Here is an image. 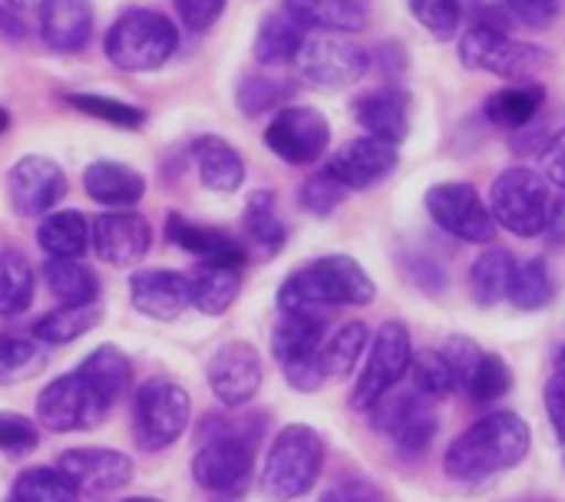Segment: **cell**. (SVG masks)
I'll use <instances>...</instances> for the list:
<instances>
[{
    "label": "cell",
    "mask_w": 565,
    "mask_h": 502,
    "mask_svg": "<svg viewBox=\"0 0 565 502\" xmlns=\"http://www.w3.org/2000/svg\"><path fill=\"white\" fill-rule=\"evenodd\" d=\"M530 424L513 410H497L480 417L467 434H460L447 447L444 470L454 480H483L520 467L530 453Z\"/></svg>",
    "instance_id": "cell-1"
},
{
    "label": "cell",
    "mask_w": 565,
    "mask_h": 502,
    "mask_svg": "<svg viewBox=\"0 0 565 502\" xmlns=\"http://www.w3.org/2000/svg\"><path fill=\"white\" fill-rule=\"evenodd\" d=\"M377 295L371 275L351 255H324L298 268L278 288L281 311H324V308H364Z\"/></svg>",
    "instance_id": "cell-2"
},
{
    "label": "cell",
    "mask_w": 565,
    "mask_h": 502,
    "mask_svg": "<svg viewBox=\"0 0 565 502\" xmlns=\"http://www.w3.org/2000/svg\"><path fill=\"white\" fill-rule=\"evenodd\" d=\"M179 46L175 23L149 7H129L106 33V56L122 73H152L169 63Z\"/></svg>",
    "instance_id": "cell-3"
},
{
    "label": "cell",
    "mask_w": 565,
    "mask_h": 502,
    "mask_svg": "<svg viewBox=\"0 0 565 502\" xmlns=\"http://www.w3.org/2000/svg\"><path fill=\"white\" fill-rule=\"evenodd\" d=\"M457 56L467 70L490 73L510 83H530L546 66H553V53L546 46L513 40L503 26H490V23L470 26L457 43Z\"/></svg>",
    "instance_id": "cell-4"
},
{
    "label": "cell",
    "mask_w": 565,
    "mask_h": 502,
    "mask_svg": "<svg viewBox=\"0 0 565 502\" xmlns=\"http://www.w3.org/2000/svg\"><path fill=\"white\" fill-rule=\"evenodd\" d=\"M324 467V440L315 427L291 424L285 427L265 460L262 470V490L278 502L301 500L315 490Z\"/></svg>",
    "instance_id": "cell-5"
},
{
    "label": "cell",
    "mask_w": 565,
    "mask_h": 502,
    "mask_svg": "<svg viewBox=\"0 0 565 502\" xmlns=\"http://www.w3.org/2000/svg\"><path fill=\"white\" fill-rule=\"evenodd\" d=\"M550 182L543 172L530 165L503 169L490 189V212L500 228L513 232L516 238H536L546 232L550 222Z\"/></svg>",
    "instance_id": "cell-6"
},
{
    "label": "cell",
    "mask_w": 565,
    "mask_h": 502,
    "mask_svg": "<svg viewBox=\"0 0 565 502\" xmlns=\"http://www.w3.org/2000/svg\"><path fill=\"white\" fill-rule=\"evenodd\" d=\"M192 417L189 394L172 381H146L132 397V437L146 453H159L172 447Z\"/></svg>",
    "instance_id": "cell-7"
},
{
    "label": "cell",
    "mask_w": 565,
    "mask_h": 502,
    "mask_svg": "<svg viewBox=\"0 0 565 502\" xmlns=\"http://www.w3.org/2000/svg\"><path fill=\"white\" fill-rule=\"evenodd\" d=\"M255 467V434L238 427H222L209 434L205 447L192 460V477L202 490L222 496H242L252 487Z\"/></svg>",
    "instance_id": "cell-8"
},
{
    "label": "cell",
    "mask_w": 565,
    "mask_h": 502,
    "mask_svg": "<svg viewBox=\"0 0 565 502\" xmlns=\"http://www.w3.org/2000/svg\"><path fill=\"white\" fill-rule=\"evenodd\" d=\"M424 205H427V215L434 218V225L460 242L490 245L497 238L500 225H497L490 205L483 202V195L477 192V185H470V182H437L427 189Z\"/></svg>",
    "instance_id": "cell-9"
},
{
    "label": "cell",
    "mask_w": 565,
    "mask_h": 502,
    "mask_svg": "<svg viewBox=\"0 0 565 502\" xmlns=\"http://www.w3.org/2000/svg\"><path fill=\"white\" fill-rule=\"evenodd\" d=\"M298 76L318 89H348L371 70V50L341 33H321L305 40L298 60Z\"/></svg>",
    "instance_id": "cell-10"
},
{
    "label": "cell",
    "mask_w": 565,
    "mask_h": 502,
    "mask_svg": "<svg viewBox=\"0 0 565 502\" xmlns=\"http://www.w3.org/2000/svg\"><path fill=\"white\" fill-rule=\"evenodd\" d=\"M411 364H414V344H411L407 324H401V321L381 324V331L371 341L364 371L354 384L351 404L358 410H371L384 394H391L401 384V377L411 371Z\"/></svg>",
    "instance_id": "cell-11"
},
{
    "label": "cell",
    "mask_w": 565,
    "mask_h": 502,
    "mask_svg": "<svg viewBox=\"0 0 565 502\" xmlns=\"http://www.w3.org/2000/svg\"><path fill=\"white\" fill-rule=\"evenodd\" d=\"M113 410L109 400H103L76 371L66 377L50 381L36 394V420L50 434H73V430H93L106 420Z\"/></svg>",
    "instance_id": "cell-12"
},
{
    "label": "cell",
    "mask_w": 565,
    "mask_h": 502,
    "mask_svg": "<svg viewBox=\"0 0 565 502\" xmlns=\"http://www.w3.org/2000/svg\"><path fill=\"white\" fill-rule=\"evenodd\" d=\"M265 146L288 165H311L331 146V122L315 106H285L271 116Z\"/></svg>",
    "instance_id": "cell-13"
},
{
    "label": "cell",
    "mask_w": 565,
    "mask_h": 502,
    "mask_svg": "<svg viewBox=\"0 0 565 502\" xmlns=\"http://www.w3.org/2000/svg\"><path fill=\"white\" fill-rule=\"evenodd\" d=\"M7 195H10V205L17 209V215L43 218L66 195V175L46 156H23L20 162H13V169L7 175Z\"/></svg>",
    "instance_id": "cell-14"
},
{
    "label": "cell",
    "mask_w": 565,
    "mask_h": 502,
    "mask_svg": "<svg viewBox=\"0 0 565 502\" xmlns=\"http://www.w3.org/2000/svg\"><path fill=\"white\" fill-rule=\"evenodd\" d=\"M262 377H265L262 357L245 341L222 344L209 361V387H212L215 400L228 410L245 407L262 391Z\"/></svg>",
    "instance_id": "cell-15"
},
{
    "label": "cell",
    "mask_w": 565,
    "mask_h": 502,
    "mask_svg": "<svg viewBox=\"0 0 565 502\" xmlns=\"http://www.w3.org/2000/svg\"><path fill=\"white\" fill-rule=\"evenodd\" d=\"M401 162V152L394 142H384V139H374V136H361V139H351L344 146H338L331 156H328V172L348 189V192H364V189H374L377 182H384Z\"/></svg>",
    "instance_id": "cell-16"
},
{
    "label": "cell",
    "mask_w": 565,
    "mask_h": 502,
    "mask_svg": "<svg viewBox=\"0 0 565 502\" xmlns=\"http://www.w3.org/2000/svg\"><path fill=\"white\" fill-rule=\"evenodd\" d=\"M89 245L93 252L113 265V268H132L149 255L152 245V228L142 215L129 209H113L99 218H93L89 228Z\"/></svg>",
    "instance_id": "cell-17"
},
{
    "label": "cell",
    "mask_w": 565,
    "mask_h": 502,
    "mask_svg": "<svg viewBox=\"0 0 565 502\" xmlns=\"http://www.w3.org/2000/svg\"><path fill=\"white\" fill-rule=\"evenodd\" d=\"M56 470L89 496H106L113 490L129 487L132 480V460L119 450H103V447H79L66 450L56 463Z\"/></svg>",
    "instance_id": "cell-18"
},
{
    "label": "cell",
    "mask_w": 565,
    "mask_h": 502,
    "mask_svg": "<svg viewBox=\"0 0 565 502\" xmlns=\"http://www.w3.org/2000/svg\"><path fill=\"white\" fill-rule=\"evenodd\" d=\"M129 305L152 321H175L192 305L189 275L169 268L136 271L129 278Z\"/></svg>",
    "instance_id": "cell-19"
},
{
    "label": "cell",
    "mask_w": 565,
    "mask_h": 502,
    "mask_svg": "<svg viewBox=\"0 0 565 502\" xmlns=\"http://www.w3.org/2000/svg\"><path fill=\"white\" fill-rule=\"evenodd\" d=\"M351 109H354L358 126L374 139L401 146L411 132V96L401 86L371 89V93L358 96Z\"/></svg>",
    "instance_id": "cell-20"
},
{
    "label": "cell",
    "mask_w": 565,
    "mask_h": 502,
    "mask_svg": "<svg viewBox=\"0 0 565 502\" xmlns=\"http://www.w3.org/2000/svg\"><path fill=\"white\" fill-rule=\"evenodd\" d=\"M40 36L56 53H79L93 36L89 0H46L40 7Z\"/></svg>",
    "instance_id": "cell-21"
},
{
    "label": "cell",
    "mask_w": 565,
    "mask_h": 502,
    "mask_svg": "<svg viewBox=\"0 0 565 502\" xmlns=\"http://www.w3.org/2000/svg\"><path fill=\"white\" fill-rule=\"evenodd\" d=\"M281 10L301 30H315V33L354 36L367 26V7L361 0H285Z\"/></svg>",
    "instance_id": "cell-22"
},
{
    "label": "cell",
    "mask_w": 565,
    "mask_h": 502,
    "mask_svg": "<svg viewBox=\"0 0 565 502\" xmlns=\"http://www.w3.org/2000/svg\"><path fill=\"white\" fill-rule=\"evenodd\" d=\"M328 341V321L318 311H281V321L271 331V354L275 361L295 364L305 357H318Z\"/></svg>",
    "instance_id": "cell-23"
},
{
    "label": "cell",
    "mask_w": 565,
    "mask_h": 502,
    "mask_svg": "<svg viewBox=\"0 0 565 502\" xmlns=\"http://www.w3.org/2000/svg\"><path fill=\"white\" fill-rule=\"evenodd\" d=\"M166 238L195 255L199 261H215V265H235L242 268L248 252L222 228H209V225H195V222H185L182 215H169V225H166Z\"/></svg>",
    "instance_id": "cell-24"
},
{
    "label": "cell",
    "mask_w": 565,
    "mask_h": 502,
    "mask_svg": "<svg viewBox=\"0 0 565 502\" xmlns=\"http://www.w3.org/2000/svg\"><path fill=\"white\" fill-rule=\"evenodd\" d=\"M83 189L106 209H132L146 195V179L126 162H93L83 172Z\"/></svg>",
    "instance_id": "cell-25"
},
{
    "label": "cell",
    "mask_w": 565,
    "mask_h": 502,
    "mask_svg": "<svg viewBox=\"0 0 565 502\" xmlns=\"http://www.w3.org/2000/svg\"><path fill=\"white\" fill-rule=\"evenodd\" d=\"M192 159L199 169V179L222 195H232L242 189L245 182V159L238 156V149L218 136H202L192 142Z\"/></svg>",
    "instance_id": "cell-26"
},
{
    "label": "cell",
    "mask_w": 565,
    "mask_h": 502,
    "mask_svg": "<svg viewBox=\"0 0 565 502\" xmlns=\"http://www.w3.org/2000/svg\"><path fill=\"white\" fill-rule=\"evenodd\" d=\"M189 291H192V308H199L209 318H218L235 305V298L242 291V268L202 261L189 275Z\"/></svg>",
    "instance_id": "cell-27"
},
{
    "label": "cell",
    "mask_w": 565,
    "mask_h": 502,
    "mask_svg": "<svg viewBox=\"0 0 565 502\" xmlns=\"http://www.w3.org/2000/svg\"><path fill=\"white\" fill-rule=\"evenodd\" d=\"M546 103V86L543 83H513V86H503L497 93L487 96L483 103V116L487 122L500 126V129H526L536 113L543 109Z\"/></svg>",
    "instance_id": "cell-28"
},
{
    "label": "cell",
    "mask_w": 565,
    "mask_h": 502,
    "mask_svg": "<svg viewBox=\"0 0 565 502\" xmlns=\"http://www.w3.org/2000/svg\"><path fill=\"white\" fill-rule=\"evenodd\" d=\"M89 228L93 222H86L83 212H50L36 228V245L46 252V258H83L89 248Z\"/></svg>",
    "instance_id": "cell-29"
},
{
    "label": "cell",
    "mask_w": 565,
    "mask_h": 502,
    "mask_svg": "<svg viewBox=\"0 0 565 502\" xmlns=\"http://www.w3.org/2000/svg\"><path fill=\"white\" fill-rule=\"evenodd\" d=\"M305 30L281 10V13H268L255 33V60L262 66H288L298 60L301 46H305Z\"/></svg>",
    "instance_id": "cell-30"
},
{
    "label": "cell",
    "mask_w": 565,
    "mask_h": 502,
    "mask_svg": "<svg viewBox=\"0 0 565 502\" xmlns=\"http://www.w3.org/2000/svg\"><path fill=\"white\" fill-rule=\"evenodd\" d=\"M76 374L109 404H116L126 391H129V381H132V364L129 357L116 348V344H103L96 348L79 367Z\"/></svg>",
    "instance_id": "cell-31"
},
{
    "label": "cell",
    "mask_w": 565,
    "mask_h": 502,
    "mask_svg": "<svg viewBox=\"0 0 565 502\" xmlns=\"http://www.w3.org/2000/svg\"><path fill=\"white\" fill-rule=\"evenodd\" d=\"M103 321V305L93 301V305H60L53 311H46L36 324H33V338L43 341V344H70L83 334H89L96 324Z\"/></svg>",
    "instance_id": "cell-32"
},
{
    "label": "cell",
    "mask_w": 565,
    "mask_h": 502,
    "mask_svg": "<svg viewBox=\"0 0 565 502\" xmlns=\"http://www.w3.org/2000/svg\"><path fill=\"white\" fill-rule=\"evenodd\" d=\"M46 288L60 305H93L99 301V281L93 268H86L79 258H46L43 265Z\"/></svg>",
    "instance_id": "cell-33"
},
{
    "label": "cell",
    "mask_w": 565,
    "mask_h": 502,
    "mask_svg": "<svg viewBox=\"0 0 565 502\" xmlns=\"http://www.w3.org/2000/svg\"><path fill=\"white\" fill-rule=\"evenodd\" d=\"M516 258L507 252V248H490L483 252L473 268H470V295L477 305L490 308L497 301H503L510 295V281H513V271H516Z\"/></svg>",
    "instance_id": "cell-34"
},
{
    "label": "cell",
    "mask_w": 565,
    "mask_h": 502,
    "mask_svg": "<svg viewBox=\"0 0 565 502\" xmlns=\"http://www.w3.org/2000/svg\"><path fill=\"white\" fill-rule=\"evenodd\" d=\"M371 348V328L364 321H351L341 331H334L321 348V367L328 381H341L354 371V364Z\"/></svg>",
    "instance_id": "cell-35"
},
{
    "label": "cell",
    "mask_w": 565,
    "mask_h": 502,
    "mask_svg": "<svg viewBox=\"0 0 565 502\" xmlns=\"http://www.w3.org/2000/svg\"><path fill=\"white\" fill-rule=\"evenodd\" d=\"M510 305L520 308V311H543L553 305L556 298V281H553V271L543 258H530V261H520L516 271H513V281H510Z\"/></svg>",
    "instance_id": "cell-36"
},
{
    "label": "cell",
    "mask_w": 565,
    "mask_h": 502,
    "mask_svg": "<svg viewBox=\"0 0 565 502\" xmlns=\"http://www.w3.org/2000/svg\"><path fill=\"white\" fill-rule=\"evenodd\" d=\"M245 235L262 255H278L285 248L288 228L278 218L275 195L271 192H255L245 205Z\"/></svg>",
    "instance_id": "cell-37"
},
{
    "label": "cell",
    "mask_w": 565,
    "mask_h": 502,
    "mask_svg": "<svg viewBox=\"0 0 565 502\" xmlns=\"http://www.w3.org/2000/svg\"><path fill=\"white\" fill-rule=\"evenodd\" d=\"M43 367H46L43 341L0 334V387L33 381Z\"/></svg>",
    "instance_id": "cell-38"
},
{
    "label": "cell",
    "mask_w": 565,
    "mask_h": 502,
    "mask_svg": "<svg viewBox=\"0 0 565 502\" xmlns=\"http://www.w3.org/2000/svg\"><path fill=\"white\" fill-rule=\"evenodd\" d=\"M33 301V268L20 252H0V318L26 311Z\"/></svg>",
    "instance_id": "cell-39"
},
{
    "label": "cell",
    "mask_w": 565,
    "mask_h": 502,
    "mask_svg": "<svg viewBox=\"0 0 565 502\" xmlns=\"http://www.w3.org/2000/svg\"><path fill=\"white\" fill-rule=\"evenodd\" d=\"M13 502H79V490L60 470H26L13 483Z\"/></svg>",
    "instance_id": "cell-40"
},
{
    "label": "cell",
    "mask_w": 565,
    "mask_h": 502,
    "mask_svg": "<svg viewBox=\"0 0 565 502\" xmlns=\"http://www.w3.org/2000/svg\"><path fill=\"white\" fill-rule=\"evenodd\" d=\"M427 404H430V400L420 397L414 387H411V391H391V394H384V397L371 407V410H374V427L394 440L417 414L427 410Z\"/></svg>",
    "instance_id": "cell-41"
},
{
    "label": "cell",
    "mask_w": 565,
    "mask_h": 502,
    "mask_svg": "<svg viewBox=\"0 0 565 502\" xmlns=\"http://www.w3.org/2000/svg\"><path fill=\"white\" fill-rule=\"evenodd\" d=\"M411 387L420 394V397H427V400H444V397H450L454 391H457V381H454V374H450V364L444 361V354L440 351H424V354H417L414 357V364H411Z\"/></svg>",
    "instance_id": "cell-42"
},
{
    "label": "cell",
    "mask_w": 565,
    "mask_h": 502,
    "mask_svg": "<svg viewBox=\"0 0 565 502\" xmlns=\"http://www.w3.org/2000/svg\"><path fill=\"white\" fill-rule=\"evenodd\" d=\"M73 109L93 116V119H103L109 126H119V129H139L146 122V109L139 106H129V103H119L113 96H103V93H76L66 99Z\"/></svg>",
    "instance_id": "cell-43"
},
{
    "label": "cell",
    "mask_w": 565,
    "mask_h": 502,
    "mask_svg": "<svg viewBox=\"0 0 565 502\" xmlns=\"http://www.w3.org/2000/svg\"><path fill=\"white\" fill-rule=\"evenodd\" d=\"M414 20L434 36V40H457L460 20H463V3L460 0H411Z\"/></svg>",
    "instance_id": "cell-44"
},
{
    "label": "cell",
    "mask_w": 565,
    "mask_h": 502,
    "mask_svg": "<svg viewBox=\"0 0 565 502\" xmlns=\"http://www.w3.org/2000/svg\"><path fill=\"white\" fill-rule=\"evenodd\" d=\"M288 89H291V86H288L285 79H278V76L252 73V76H245V79L238 83L235 99H238V109H242L245 116H262V113L275 109V106L288 96Z\"/></svg>",
    "instance_id": "cell-45"
},
{
    "label": "cell",
    "mask_w": 565,
    "mask_h": 502,
    "mask_svg": "<svg viewBox=\"0 0 565 502\" xmlns=\"http://www.w3.org/2000/svg\"><path fill=\"white\" fill-rule=\"evenodd\" d=\"M344 195H348V189H344L328 169H321V172H315V175H308V179L301 182L298 202H301V209H305L308 215L328 218V215H334V212L341 209Z\"/></svg>",
    "instance_id": "cell-46"
},
{
    "label": "cell",
    "mask_w": 565,
    "mask_h": 502,
    "mask_svg": "<svg viewBox=\"0 0 565 502\" xmlns=\"http://www.w3.org/2000/svg\"><path fill=\"white\" fill-rule=\"evenodd\" d=\"M510 387H513V374H510L507 361L500 354H483L467 394H470L473 404H493L503 394H510Z\"/></svg>",
    "instance_id": "cell-47"
},
{
    "label": "cell",
    "mask_w": 565,
    "mask_h": 502,
    "mask_svg": "<svg viewBox=\"0 0 565 502\" xmlns=\"http://www.w3.org/2000/svg\"><path fill=\"white\" fill-rule=\"evenodd\" d=\"M440 354H444V361L450 364V374H454V381H457V391H467L487 351H483L477 341L457 334V338H447V341H444Z\"/></svg>",
    "instance_id": "cell-48"
},
{
    "label": "cell",
    "mask_w": 565,
    "mask_h": 502,
    "mask_svg": "<svg viewBox=\"0 0 565 502\" xmlns=\"http://www.w3.org/2000/svg\"><path fill=\"white\" fill-rule=\"evenodd\" d=\"M40 434L36 424L20 417V414H3L0 410V450L10 457H26L36 447Z\"/></svg>",
    "instance_id": "cell-49"
},
{
    "label": "cell",
    "mask_w": 565,
    "mask_h": 502,
    "mask_svg": "<svg viewBox=\"0 0 565 502\" xmlns=\"http://www.w3.org/2000/svg\"><path fill=\"white\" fill-rule=\"evenodd\" d=\"M434 437H437V417H434L430 407H427L424 414H417V417L394 437V444H397V450H401L404 457H420V453L434 444Z\"/></svg>",
    "instance_id": "cell-50"
},
{
    "label": "cell",
    "mask_w": 565,
    "mask_h": 502,
    "mask_svg": "<svg viewBox=\"0 0 565 502\" xmlns=\"http://www.w3.org/2000/svg\"><path fill=\"white\" fill-rule=\"evenodd\" d=\"M503 3H507V13L530 30H546L559 17V7H563V0H503Z\"/></svg>",
    "instance_id": "cell-51"
},
{
    "label": "cell",
    "mask_w": 565,
    "mask_h": 502,
    "mask_svg": "<svg viewBox=\"0 0 565 502\" xmlns=\"http://www.w3.org/2000/svg\"><path fill=\"white\" fill-rule=\"evenodd\" d=\"M321 502H384V493L367 477H341L334 487L324 490Z\"/></svg>",
    "instance_id": "cell-52"
},
{
    "label": "cell",
    "mask_w": 565,
    "mask_h": 502,
    "mask_svg": "<svg viewBox=\"0 0 565 502\" xmlns=\"http://www.w3.org/2000/svg\"><path fill=\"white\" fill-rule=\"evenodd\" d=\"M225 3L228 0H175V10L189 30L205 33L209 26L218 23V17L225 13Z\"/></svg>",
    "instance_id": "cell-53"
},
{
    "label": "cell",
    "mask_w": 565,
    "mask_h": 502,
    "mask_svg": "<svg viewBox=\"0 0 565 502\" xmlns=\"http://www.w3.org/2000/svg\"><path fill=\"white\" fill-rule=\"evenodd\" d=\"M281 371H285V381H288L295 391H301V394H315V391H321V384L328 381V377H324V367H321V354H318V357L295 361V364H285Z\"/></svg>",
    "instance_id": "cell-54"
},
{
    "label": "cell",
    "mask_w": 565,
    "mask_h": 502,
    "mask_svg": "<svg viewBox=\"0 0 565 502\" xmlns=\"http://www.w3.org/2000/svg\"><path fill=\"white\" fill-rule=\"evenodd\" d=\"M540 172L546 175L550 185H556V189L565 192V129H559L556 136L546 139L543 156H540Z\"/></svg>",
    "instance_id": "cell-55"
},
{
    "label": "cell",
    "mask_w": 565,
    "mask_h": 502,
    "mask_svg": "<svg viewBox=\"0 0 565 502\" xmlns=\"http://www.w3.org/2000/svg\"><path fill=\"white\" fill-rule=\"evenodd\" d=\"M407 275H411L414 285H420V288L430 291V295H440V291L447 288V271H444L437 261H430V258H414V261L407 265Z\"/></svg>",
    "instance_id": "cell-56"
},
{
    "label": "cell",
    "mask_w": 565,
    "mask_h": 502,
    "mask_svg": "<svg viewBox=\"0 0 565 502\" xmlns=\"http://www.w3.org/2000/svg\"><path fill=\"white\" fill-rule=\"evenodd\" d=\"M546 414L556 437L565 440V371H556L546 384Z\"/></svg>",
    "instance_id": "cell-57"
},
{
    "label": "cell",
    "mask_w": 565,
    "mask_h": 502,
    "mask_svg": "<svg viewBox=\"0 0 565 502\" xmlns=\"http://www.w3.org/2000/svg\"><path fill=\"white\" fill-rule=\"evenodd\" d=\"M546 242L553 245V248H563L565 245V192L563 199H556L553 205H550V222H546Z\"/></svg>",
    "instance_id": "cell-58"
},
{
    "label": "cell",
    "mask_w": 565,
    "mask_h": 502,
    "mask_svg": "<svg viewBox=\"0 0 565 502\" xmlns=\"http://www.w3.org/2000/svg\"><path fill=\"white\" fill-rule=\"evenodd\" d=\"M7 3H10L13 10H40L46 0H7Z\"/></svg>",
    "instance_id": "cell-59"
},
{
    "label": "cell",
    "mask_w": 565,
    "mask_h": 502,
    "mask_svg": "<svg viewBox=\"0 0 565 502\" xmlns=\"http://www.w3.org/2000/svg\"><path fill=\"white\" fill-rule=\"evenodd\" d=\"M10 126V113L7 109H0V136H3V129Z\"/></svg>",
    "instance_id": "cell-60"
},
{
    "label": "cell",
    "mask_w": 565,
    "mask_h": 502,
    "mask_svg": "<svg viewBox=\"0 0 565 502\" xmlns=\"http://www.w3.org/2000/svg\"><path fill=\"white\" fill-rule=\"evenodd\" d=\"M122 502H159V500H152V496H129V500H122Z\"/></svg>",
    "instance_id": "cell-61"
},
{
    "label": "cell",
    "mask_w": 565,
    "mask_h": 502,
    "mask_svg": "<svg viewBox=\"0 0 565 502\" xmlns=\"http://www.w3.org/2000/svg\"><path fill=\"white\" fill-rule=\"evenodd\" d=\"M556 371H565V348H563V354H559V364H556Z\"/></svg>",
    "instance_id": "cell-62"
},
{
    "label": "cell",
    "mask_w": 565,
    "mask_h": 502,
    "mask_svg": "<svg viewBox=\"0 0 565 502\" xmlns=\"http://www.w3.org/2000/svg\"><path fill=\"white\" fill-rule=\"evenodd\" d=\"M10 502H13V500H10Z\"/></svg>",
    "instance_id": "cell-63"
}]
</instances>
